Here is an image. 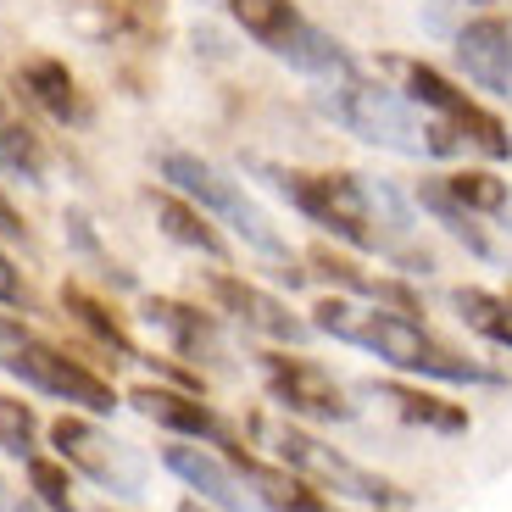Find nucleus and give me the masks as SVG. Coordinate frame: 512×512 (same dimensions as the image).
Segmentation results:
<instances>
[{"label": "nucleus", "mask_w": 512, "mask_h": 512, "mask_svg": "<svg viewBox=\"0 0 512 512\" xmlns=\"http://www.w3.org/2000/svg\"><path fill=\"white\" fill-rule=\"evenodd\" d=\"M446 190L457 195L474 218H501L512 206V190L496 167H457V173H446Z\"/></svg>", "instance_id": "22"}, {"label": "nucleus", "mask_w": 512, "mask_h": 512, "mask_svg": "<svg viewBox=\"0 0 512 512\" xmlns=\"http://www.w3.org/2000/svg\"><path fill=\"white\" fill-rule=\"evenodd\" d=\"M0 451L17 457V462L39 457V418H34V407L17 401V396H0Z\"/></svg>", "instance_id": "26"}, {"label": "nucleus", "mask_w": 512, "mask_h": 512, "mask_svg": "<svg viewBox=\"0 0 512 512\" xmlns=\"http://www.w3.org/2000/svg\"><path fill=\"white\" fill-rule=\"evenodd\" d=\"M457 67L468 73V84L490 95H512V23L496 12L474 17L468 28H457Z\"/></svg>", "instance_id": "14"}, {"label": "nucleus", "mask_w": 512, "mask_h": 512, "mask_svg": "<svg viewBox=\"0 0 512 512\" xmlns=\"http://www.w3.org/2000/svg\"><path fill=\"white\" fill-rule=\"evenodd\" d=\"M323 106L362 145H379V151H396V156H429V117L390 84H373V78H357V73L334 78Z\"/></svg>", "instance_id": "8"}, {"label": "nucleus", "mask_w": 512, "mask_h": 512, "mask_svg": "<svg viewBox=\"0 0 512 512\" xmlns=\"http://www.w3.org/2000/svg\"><path fill=\"white\" fill-rule=\"evenodd\" d=\"M162 468L179 474L195 496L223 507V512H268V501L245 485L240 468H234L223 451H206L201 440H173V446H162Z\"/></svg>", "instance_id": "11"}, {"label": "nucleus", "mask_w": 512, "mask_h": 512, "mask_svg": "<svg viewBox=\"0 0 512 512\" xmlns=\"http://www.w3.org/2000/svg\"><path fill=\"white\" fill-rule=\"evenodd\" d=\"M256 173H268V184L284 201L312 218L323 234L357 245V251H384L379 218L368 201V179L362 173H301V167H273V162H251Z\"/></svg>", "instance_id": "5"}, {"label": "nucleus", "mask_w": 512, "mask_h": 512, "mask_svg": "<svg viewBox=\"0 0 512 512\" xmlns=\"http://www.w3.org/2000/svg\"><path fill=\"white\" fill-rule=\"evenodd\" d=\"M0 368L12 373V379H23L28 390H39V396L67 401V407H84V412H112L117 407V390L101 373H90L78 357H67L51 340H39L34 329H23V323L6 318V312H0Z\"/></svg>", "instance_id": "7"}, {"label": "nucleus", "mask_w": 512, "mask_h": 512, "mask_svg": "<svg viewBox=\"0 0 512 512\" xmlns=\"http://www.w3.org/2000/svg\"><path fill=\"white\" fill-rule=\"evenodd\" d=\"M451 307L474 334H485L490 346L512 351V295H490V290L462 284V290H451Z\"/></svg>", "instance_id": "20"}, {"label": "nucleus", "mask_w": 512, "mask_h": 512, "mask_svg": "<svg viewBox=\"0 0 512 512\" xmlns=\"http://www.w3.org/2000/svg\"><path fill=\"white\" fill-rule=\"evenodd\" d=\"M62 307L73 312V318L84 323V329H90L95 340H101V346H112L117 357H128V362H140V351H134V340L123 334V323H117V318L101 307V301H95L90 290H78V284H67V290H62Z\"/></svg>", "instance_id": "24"}, {"label": "nucleus", "mask_w": 512, "mask_h": 512, "mask_svg": "<svg viewBox=\"0 0 512 512\" xmlns=\"http://www.w3.org/2000/svg\"><path fill=\"white\" fill-rule=\"evenodd\" d=\"M251 429H256V440H262V446H273V457H279L290 474L312 479L323 496H334V501H362V507H407V496H401L390 479L368 474L362 462H351L346 451H334L329 440H318L312 429H301V423L256 412Z\"/></svg>", "instance_id": "4"}, {"label": "nucleus", "mask_w": 512, "mask_h": 512, "mask_svg": "<svg viewBox=\"0 0 512 512\" xmlns=\"http://www.w3.org/2000/svg\"><path fill=\"white\" fill-rule=\"evenodd\" d=\"M0 301H6V307L23 301V279H17V268H12V256L6 251H0Z\"/></svg>", "instance_id": "28"}, {"label": "nucleus", "mask_w": 512, "mask_h": 512, "mask_svg": "<svg viewBox=\"0 0 512 512\" xmlns=\"http://www.w3.org/2000/svg\"><path fill=\"white\" fill-rule=\"evenodd\" d=\"M312 268H318L329 284H340L346 295H368V290H373V279L357 268V262H351L346 251H329V245H318V251H312Z\"/></svg>", "instance_id": "27"}, {"label": "nucleus", "mask_w": 512, "mask_h": 512, "mask_svg": "<svg viewBox=\"0 0 512 512\" xmlns=\"http://www.w3.org/2000/svg\"><path fill=\"white\" fill-rule=\"evenodd\" d=\"M162 179H167V190H179L184 201L201 206L206 218L229 223V229L240 234V240L251 245L256 256H268L279 279H290V284L307 279V273L295 268L290 245L279 240V229L268 223V212H262V206H251V195L240 190V179H223L218 167L201 162V156H190V151H167V156H162Z\"/></svg>", "instance_id": "3"}, {"label": "nucleus", "mask_w": 512, "mask_h": 512, "mask_svg": "<svg viewBox=\"0 0 512 512\" xmlns=\"http://www.w3.org/2000/svg\"><path fill=\"white\" fill-rule=\"evenodd\" d=\"M390 73L401 78V95H407L418 112H429V156H457V151H479L490 162H507L512 156V134L490 106H479L468 90H457L440 67L429 62H407V56H390Z\"/></svg>", "instance_id": "2"}, {"label": "nucleus", "mask_w": 512, "mask_h": 512, "mask_svg": "<svg viewBox=\"0 0 512 512\" xmlns=\"http://www.w3.org/2000/svg\"><path fill=\"white\" fill-rule=\"evenodd\" d=\"M206 290H212V301H218L229 318H240L245 329L268 334V340L307 346L312 334H318V329H312V318H295L279 295H268L262 284H245V279H234V273H212V279H206Z\"/></svg>", "instance_id": "12"}, {"label": "nucleus", "mask_w": 512, "mask_h": 512, "mask_svg": "<svg viewBox=\"0 0 512 512\" xmlns=\"http://www.w3.org/2000/svg\"><path fill=\"white\" fill-rule=\"evenodd\" d=\"M229 17L262 45L268 56L290 62L307 78H351L357 62L334 34H323L312 17H301L295 0H229Z\"/></svg>", "instance_id": "6"}, {"label": "nucleus", "mask_w": 512, "mask_h": 512, "mask_svg": "<svg viewBox=\"0 0 512 512\" xmlns=\"http://www.w3.org/2000/svg\"><path fill=\"white\" fill-rule=\"evenodd\" d=\"M151 212H156V223H162V234L173 245L201 251V256H212V262H229V240H223V234L212 229V218H206L195 201H184L179 190H151Z\"/></svg>", "instance_id": "17"}, {"label": "nucleus", "mask_w": 512, "mask_h": 512, "mask_svg": "<svg viewBox=\"0 0 512 512\" xmlns=\"http://www.w3.org/2000/svg\"><path fill=\"white\" fill-rule=\"evenodd\" d=\"M368 396L390 401L407 423L435 429V435H462V429H468V412H462L457 401L435 396V390H418V384H396V379H390V384H368Z\"/></svg>", "instance_id": "18"}, {"label": "nucleus", "mask_w": 512, "mask_h": 512, "mask_svg": "<svg viewBox=\"0 0 512 512\" xmlns=\"http://www.w3.org/2000/svg\"><path fill=\"white\" fill-rule=\"evenodd\" d=\"M0 240H23L28 245V229H23V218H17V206L6 201V190H0Z\"/></svg>", "instance_id": "29"}, {"label": "nucleus", "mask_w": 512, "mask_h": 512, "mask_svg": "<svg viewBox=\"0 0 512 512\" xmlns=\"http://www.w3.org/2000/svg\"><path fill=\"white\" fill-rule=\"evenodd\" d=\"M418 206L429 212V218H440V229H446L451 240H462L474 256H490V240H485V229H479V218H474V212H468V206L457 201V195L446 190V179L418 184Z\"/></svg>", "instance_id": "21"}, {"label": "nucleus", "mask_w": 512, "mask_h": 512, "mask_svg": "<svg viewBox=\"0 0 512 512\" xmlns=\"http://www.w3.org/2000/svg\"><path fill=\"white\" fill-rule=\"evenodd\" d=\"M140 318L151 323L167 346H173V357H184V362H223V357H229V351H223L218 318H212V312H201V307H184V301L151 295V301L140 307Z\"/></svg>", "instance_id": "15"}, {"label": "nucleus", "mask_w": 512, "mask_h": 512, "mask_svg": "<svg viewBox=\"0 0 512 512\" xmlns=\"http://www.w3.org/2000/svg\"><path fill=\"white\" fill-rule=\"evenodd\" d=\"M0 507H6V485H0Z\"/></svg>", "instance_id": "30"}, {"label": "nucleus", "mask_w": 512, "mask_h": 512, "mask_svg": "<svg viewBox=\"0 0 512 512\" xmlns=\"http://www.w3.org/2000/svg\"><path fill=\"white\" fill-rule=\"evenodd\" d=\"M51 446L62 462H73L84 479H95L101 490L112 496H140L145 490V457L140 451H128L123 440H112L106 429H95L90 418H78V412H62L51 423Z\"/></svg>", "instance_id": "9"}, {"label": "nucleus", "mask_w": 512, "mask_h": 512, "mask_svg": "<svg viewBox=\"0 0 512 512\" xmlns=\"http://www.w3.org/2000/svg\"><path fill=\"white\" fill-rule=\"evenodd\" d=\"M312 329L334 334L346 346H362L396 373H412V379H446V384H496V373L485 362L462 357L457 346L435 340L418 318H401V312L384 307H357L351 295H323L312 307Z\"/></svg>", "instance_id": "1"}, {"label": "nucleus", "mask_w": 512, "mask_h": 512, "mask_svg": "<svg viewBox=\"0 0 512 512\" xmlns=\"http://www.w3.org/2000/svg\"><path fill=\"white\" fill-rule=\"evenodd\" d=\"M223 457L234 462L245 474V485L256 490V496L268 501V512H340L334 507V496H323L312 479H301V474H290L284 462H262V457H251V451H223Z\"/></svg>", "instance_id": "16"}, {"label": "nucleus", "mask_w": 512, "mask_h": 512, "mask_svg": "<svg viewBox=\"0 0 512 512\" xmlns=\"http://www.w3.org/2000/svg\"><path fill=\"white\" fill-rule=\"evenodd\" d=\"M28 485H34V501L51 512H90L84 501L73 496V474L67 462H51V457H28Z\"/></svg>", "instance_id": "25"}, {"label": "nucleus", "mask_w": 512, "mask_h": 512, "mask_svg": "<svg viewBox=\"0 0 512 512\" xmlns=\"http://www.w3.org/2000/svg\"><path fill=\"white\" fill-rule=\"evenodd\" d=\"M17 84H23V95H28V101H34L45 117H56V123H84L78 84H73V73H67L62 62H51V56H34V62H23Z\"/></svg>", "instance_id": "19"}, {"label": "nucleus", "mask_w": 512, "mask_h": 512, "mask_svg": "<svg viewBox=\"0 0 512 512\" xmlns=\"http://www.w3.org/2000/svg\"><path fill=\"white\" fill-rule=\"evenodd\" d=\"M262 373H268V396L290 418H312V423H351L357 418V401L346 396V384L334 379L323 362L290 357V351H268Z\"/></svg>", "instance_id": "10"}, {"label": "nucleus", "mask_w": 512, "mask_h": 512, "mask_svg": "<svg viewBox=\"0 0 512 512\" xmlns=\"http://www.w3.org/2000/svg\"><path fill=\"white\" fill-rule=\"evenodd\" d=\"M134 412H145L151 423L173 429L179 440H201V446H218V451H234V429L218 418V412L206 407L201 396L190 390H167V384H140V390H128Z\"/></svg>", "instance_id": "13"}, {"label": "nucleus", "mask_w": 512, "mask_h": 512, "mask_svg": "<svg viewBox=\"0 0 512 512\" xmlns=\"http://www.w3.org/2000/svg\"><path fill=\"white\" fill-rule=\"evenodd\" d=\"M0 167L17 173V179H28V184L45 179V145L34 140V128L28 123H17L6 101H0Z\"/></svg>", "instance_id": "23"}]
</instances>
